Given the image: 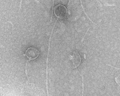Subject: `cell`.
<instances>
[{
	"label": "cell",
	"mask_w": 120,
	"mask_h": 96,
	"mask_svg": "<svg viewBox=\"0 0 120 96\" xmlns=\"http://www.w3.org/2000/svg\"><path fill=\"white\" fill-rule=\"evenodd\" d=\"M54 12L55 16L57 18L63 19L66 18L68 10L65 6L59 4L54 8Z\"/></svg>",
	"instance_id": "obj_1"
},
{
	"label": "cell",
	"mask_w": 120,
	"mask_h": 96,
	"mask_svg": "<svg viewBox=\"0 0 120 96\" xmlns=\"http://www.w3.org/2000/svg\"><path fill=\"white\" fill-rule=\"evenodd\" d=\"M26 56L27 58H28V60L26 62V75L28 77V75H27V69H26V66L27 65V63L28 61H30L31 60H35L38 58L39 56L40 53L38 50V49H36L35 48L31 47L28 49L25 53Z\"/></svg>",
	"instance_id": "obj_2"
},
{
	"label": "cell",
	"mask_w": 120,
	"mask_h": 96,
	"mask_svg": "<svg viewBox=\"0 0 120 96\" xmlns=\"http://www.w3.org/2000/svg\"><path fill=\"white\" fill-rule=\"evenodd\" d=\"M57 20H58V19H57L54 25V26H53L52 30V32H51V34H50V37L49 40V47H48V52L47 56V65H47V68H46V88H47V92H48V58H49V53L50 42V40H51V37H52V32H53V30H54V28L55 27V26L56 25V24Z\"/></svg>",
	"instance_id": "obj_3"
},
{
	"label": "cell",
	"mask_w": 120,
	"mask_h": 96,
	"mask_svg": "<svg viewBox=\"0 0 120 96\" xmlns=\"http://www.w3.org/2000/svg\"><path fill=\"white\" fill-rule=\"evenodd\" d=\"M72 60L73 64L75 66V68L77 67L81 63V57L78 53H75L73 54L72 56Z\"/></svg>",
	"instance_id": "obj_4"
},
{
	"label": "cell",
	"mask_w": 120,
	"mask_h": 96,
	"mask_svg": "<svg viewBox=\"0 0 120 96\" xmlns=\"http://www.w3.org/2000/svg\"><path fill=\"white\" fill-rule=\"evenodd\" d=\"M89 29L90 28H89V29H88L87 31V32H86V33L85 35V36H84V37H83V38L82 39V42L83 41V39H84V38H85V37L86 36V34H87V33L88 32V31H89Z\"/></svg>",
	"instance_id": "obj_5"
},
{
	"label": "cell",
	"mask_w": 120,
	"mask_h": 96,
	"mask_svg": "<svg viewBox=\"0 0 120 96\" xmlns=\"http://www.w3.org/2000/svg\"><path fill=\"white\" fill-rule=\"evenodd\" d=\"M22 0H21V2H20V10L21 9L22 3Z\"/></svg>",
	"instance_id": "obj_6"
},
{
	"label": "cell",
	"mask_w": 120,
	"mask_h": 96,
	"mask_svg": "<svg viewBox=\"0 0 120 96\" xmlns=\"http://www.w3.org/2000/svg\"><path fill=\"white\" fill-rule=\"evenodd\" d=\"M54 0H52V10H53L54 8Z\"/></svg>",
	"instance_id": "obj_7"
}]
</instances>
